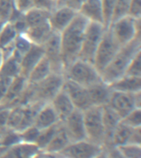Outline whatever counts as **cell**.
<instances>
[{
	"label": "cell",
	"instance_id": "6da1fadb",
	"mask_svg": "<svg viewBox=\"0 0 141 158\" xmlns=\"http://www.w3.org/2000/svg\"><path fill=\"white\" fill-rule=\"evenodd\" d=\"M88 22V21L78 12L70 24L61 33H59L61 58L64 70L73 62L79 59L84 31Z\"/></svg>",
	"mask_w": 141,
	"mask_h": 158
},
{
	"label": "cell",
	"instance_id": "7a4b0ae2",
	"mask_svg": "<svg viewBox=\"0 0 141 158\" xmlns=\"http://www.w3.org/2000/svg\"><path fill=\"white\" fill-rule=\"evenodd\" d=\"M140 50V35L135 37L128 44L121 46L111 63L101 72L102 81L107 84H111L124 76L129 64L135 55Z\"/></svg>",
	"mask_w": 141,
	"mask_h": 158
},
{
	"label": "cell",
	"instance_id": "3957f363",
	"mask_svg": "<svg viewBox=\"0 0 141 158\" xmlns=\"http://www.w3.org/2000/svg\"><path fill=\"white\" fill-rule=\"evenodd\" d=\"M64 80V74L53 72L37 83L30 84L28 82L27 90L29 92L30 102L36 101L43 104L49 103L56 94L61 91Z\"/></svg>",
	"mask_w": 141,
	"mask_h": 158
},
{
	"label": "cell",
	"instance_id": "277c9868",
	"mask_svg": "<svg viewBox=\"0 0 141 158\" xmlns=\"http://www.w3.org/2000/svg\"><path fill=\"white\" fill-rule=\"evenodd\" d=\"M64 77L84 87H89L102 81L101 73L93 64L82 59H76L65 70Z\"/></svg>",
	"mask_w": 141,
	"mask_h": 158
},
{
	"label": "cell",
	"instance_id": "5b68a950",
	"mask_svg": "<svg viewBox=\"0 0 141 158\" xmlns=\"http://www.w3.org/2000/svg\"><path fill=\"white\" fill-rule=\"evenodd\" d=\"M87 140L104 148L105 130L102 120V106H91L83 111Z\"/></svg>",
	"mask_w": 141,
	"mask_h": 158
},
{
	"label": "cell",
	"instance_id": "8992f818",
	"mask_svg": "<svg viewBox=\"0 0 141 158\" xmlns=\"http://www.w3.org/2000/svg\"><path fill=\"white\" fill-rule=\"evenodd\" d=\"M106 27L97 22H88L84 31L79 59L93 64L94 57Z\"/></svg>",
	"mask_w": 141,
	"mask_h": 158
},
{
	"label": "cell",
	"instance_id": "52a82bcc",
	"mask_svg": "<svg viewBox=\"0 0 141 158\" xmlns=\"http://www.w3.org/2000/svg\"><path fill=\"white\" fill-rule=\"evenodd\" d=\"M108 27L121 46L128 44L135 37L140 35V19H135L130 16L114 21Z\"/></svg>",
	"mask_w": 141,
	"mask_h": 158
},
{
	"label": "cell",
	"instance_id": "ba28073f",
	"mask_svg": "<svg viewBox=\"0 0 141 158\" xmlns=\"http://www.w3.org/2000/svg\"><path fill=\"white\" fill-rule=\"evenodd\" d=\"M121 47L109 27H106L96 49L93 60V65L100 73L111 63Z\"/></svg>",
	"mask_w": 141,
	"mask_h": 158
},
{
	"label": "cell",
	"instance_id": "9c48e42d",
	"mask_svg": "<svg viewBox=\"0 0 141 158\" xmlns=\"http://www.w3.org/2000/svg\"><path fill=\"white\" fill-rule=\"evenodd\" d=\"M121 118L135 108H141V91L136 93H127L113 91L107 104Z\"/></svg>",
	"mask_w": 141,
	"mask_h": 158
},
{
	"label": "cell",
	"instance_id": "30bf717a",
	"mask_svg": "<svg viewBox=\"0 0 141 158\" xmlns=\"http://www.w3.org/2000/svg\"><path fill=\"white\" fill-rule=\"evenodd\" d=\"M103 149L102 146L86 139L70 143L59 153L64 158H94Z\"/></svg>",
	"mask_w": 141,
	"mask_h": 158
},
{
	"label": "cell",
	"instance_id": "8fae6325",
	"mask_svg": "<svg viewBox=\"0 0 141 158\" xmlns=\"http://www.w3.org/2000/svg\"><path fill=\"white\" fill-rule=\"evenodd\" d=\"M42 46L44 49V56L49 62L52 71L54 73L64 74V67L61 58L59 33L53 32Z\"/></svg>",
	"mask_w": 141,
	"mask_h": 158
},
{
	"label": "cell",
	"instance_id": "7c38bea8",
	"mask_svg": "<svg viewBox=\"0 0 141 158\" xmlns=\"http://www.w3.org/2000/svg\"><path fill=\"white\" fill-rule=\"evenodd\" d=\"M63 90L69 96L75 109L83 111L92 106L88 90L87 87L80 86L79 84L65 78L63 85Z\"/></svg>",
	"mask_w": 141,
	"mask_h": 158
},
{
	"label": "cell",
	"instance_id": "4fadbf2b",
	"mask_svg": "<svg viewBox=\"0 0 141 158\" xmlns=\"http://www.w3.org/2000/svg\"><path fill=\"white\" fill-rule=\"evenodd\" d=\"M63 124L66 130L70 143L86 140L87 136L83 123V111L75 109L64 121Z\"/></svg>",
	"mask_w": 141,
	"mask_h": 158
},
{
	"label": "cell",
	"instance_id": "5bb4252c",
	"mask_svg": "<svg viewBox=\"0 0 141 158\" xmlns=\"http://www.w3.org/2000/svg\"><path fill=\"white\" fill-rule=\"evenodd\" d=\"M28 86V80L22 75L13 77L4 98L0 103L6 108H12L18 105L19 100Z\"/></svg>",
	"mask_w": 141,
	"mask_h": 158
},
{
	"label": "cell",
	"instance_id": "9a60e30c",
	"mask_svg": "<svg viewBox=\"0 0 141 158\" xmlns=\"http://www.w3.org/2000/svg\"><path fill=\"white\" fill-rule=\"evenodd\" d=\"M78 12L67 7H55L49 15V23L52 31L61 33L73 21Z\"/></svg>",
	"mask_w": 141,
	"mask_h": 158
},
{
	"label": "cell",
	"instance_id": "2e32d148",
	"mask_svg": "<svg viewBox=\"0 0 141 158\" xmlns=\"http://www.w3.org/2000/svg\"><path fill=\"white\" fill-rule=\"evenodd\" d=\"M44 57V49L41 45L32 44L31 49L23 55L20 62V75L27 78L30 73Z\"/></svg>",
	"mask_w": 141,
	"mask_h": 158
},
{
	"label": "cell",
	"instance_id": "e0dca14e",
	"mask_svg": "<svg viewBox=\"0 0 141 158\" xmlns=\"http://www.w3.org/2000/svg\"><path fill=\"white\" fill-rule=\"evenodd\" d=\"M40 150L35 143L20 142L3 151L0 158H32Z\"/></svg>",
	"mask_w": 141,
	"mask_h": 158
},
{
	"label": "cell",
	"instance_id": "ac0fdd59",
	"mask_svg": "<svg viewBox=\"0 0 141 158\" xmlns=\"http://www.w3.org/2000/svg\"><path fill=\"white\" fill-rule=\"evenodd\" d=\"M102 120H103L104 130H105V142L104 148L112 147L111 137L116 125L121 122V117L108 106H102Z\"/></svg>",
	"mask_w": 141,
	"mask_h": 158
},
{
	"label": "cell",
	"instance_id": "d6986e66",
	"mask_svg": "<svg viewBox=\"0 0 141 158\" xmlns=\"http://www.w3.org/2000/svg\"><path fill=\"white\" fill-rule=\"evenodd\" d=\"M49 103L57 114L59 121L61 122H63L75 110L74 104L66 92L63 90V87L61 91L56 94V96L52 99Z\"/></svg>",
	"mask_w": 141,
	"mask_h": 158
},
{
	"label": "cell",
	"instance_id": "ffe728a7",
	"mask_svg": "<svg viewBox=\"0 0 141 158\" xmlns=\"http://www.w3.org/2000/svg\"><path fill=\"white\" fill-rule=\"evenodd\" d=\"M92 106H104L107 105L111 97L112 89L110 85L101 81L88 87Z\"/></svg>",
	"mask_w": 141,
	"mask_h": 158
},
{
	"label": "cell",
	"instance_id": "44dd1931",
	"mask_svg": "<svg viewBox=\"0 0 141 158\" xmlns=\"http://www.w3.org/2000/svg\"><path fill=\"white\" fill-rule=\"evenodd\" d=\"M60 122L50 103H45L37 111L33 125L38 129H44Z\"/></svg>",
	"mask_w": 141,
	"mask_h": 158
},
{
	"label": "cell",
	"instance_id": "7402d4cb",
	"mask_svg": "<svg viewBox=\"0 0 141 158\" xmlns=\"http://www.w3.org/2000/svg\"><path fill=\"white\" fill-rule=\"evenodd\" d=\"M51 27L49 26V21L44 22L42 24L37 25L35 27L27 28L25 33L23 34L29 39V40L33 44L36 45H43L46 42L53 33Z\"/></svg>",
	"mask_w": 141,
	"mask_h": 158
},
{
	"label": "cell",
	"instance_id": "603a6c76",
	"mask_svg": "<svg viewBox=\"0 0 141 158\" xmlns=\"http://www.w3.org/2000/svg\"><path fill=\"white\" fill-rule=\"evenodd\" d=\"M79 13L85 17L88 22H97L104 25L101 0H85L79 11Z\"/></svg>",
	"mask_w": 141,
	"mask_h": 158
},
{
	"label": "cell",
	"instance_id": "cb8c5ba5",
	"mask_svg": "<svg viewBox=\"0 0 141 158\" xmlns=\"http://www.w3.org/2000/svg\"><path fill=\"white\" fill-rule=\"evenodd\" d=\"M109 85L113 91L136 93L141 91V77L124 75Z\"/></svg>",
	"mask_w": 141,
	"mask_h": 158
},
{
	"label": "cell",
	"instance_id": "d4e9b609",
	"mask_svg": "<svg viewBox=\"0 0 141 158\" xmlns=\"http://www.w3.org/2000/svg\"><path fill=\"white\" fill-rule=\"evenodd\" d=\"M69 143H70V141L66 133V130L64 128L63 122L60 121L54 135L53 136L51 140L49 141V143H48V145L44 150L49 152L59 153L64 148H66Z\"/></svg>",
	"mask_w": 141,
	"mask_h": 158
},
{
	"label": "cell",
	"instance_id": "484cf974",
	"mask_svg": "<svg viewBox=\"0 0 141 158\" xmlns=\"http://www.w3.org/2000/svg\"><path fill=\"white\" fill-rule=\"evenodd\" d=\"M51 73H53V71L50 64L48 59L44 56L30 73L27 80L30 84L37 83L47 77Z\"/></svg>",
	"mask_w": 141,
	"mask_h": 158
},
{
	"label": "cell",
	"instance_id": "4316f807",
	"mask_svg": "<svg viewBox=\"0 0 141 158\" xmlns=\"http://www.w3.org/2000/svg\"><path fill=\"white\" fill-rule=\"evenodd\" d=\"M134 128H131L130 126L126 125L122 121L116 125L112 133L111 137V145L112 147H121V146L126 145L129 143V140L130 138Z\"/></svg>",
	"mask_w": 141,
	"mask_h": 158
},
{
	"label": "cell",
	"instance_id": "83f0119b",
	"mask_svg": "<svg viewBox=\"0 0 141 158\" xmlns=\"http://www.w3.org/2000/svg\"><path fill=\"white\" fill-rule=\"evenodd\" d=\"M50 12L46 10L32 7L24 12V18L27 23V28L42 24L49 21Z\"/></svg>",
	"mask_w": 141,
	"mask_h": 158
},
{
	"label": "cell",
	"instance_id": "f1b7e54d",
	"mask_svg": "<svg viewBox=\"0 0 141 158\" xmlns=\"http://www.w3.org/2000/svg\"><path fill=\"white\" fill-rule=\"evenodd\" d=\"M20 75V61L11 55L2 60L0 66V77H7L13 78Z\"/></svg>",
	"mask_w": 141,
	"mask_h": 158
},
{
	"label": "cell",
	"instance_id": "f546056e",
	"mask_svg": "<svg viewBox=\"0 0 141 158\" xmlns=\"http://www.w3.org/2000/svg\"><path fill=\"white\" fill-rule=\"evenodd\" d=\"M17 35L18 33L11 22H6L2 25L0 28V49L13 44Z\"/></svg>",
	"mask_w": 141,
	"mask_h": 158
},
{
	"label": "cell",
	"instance_id": "4dcf8cb0",
	"mask_svg": "<svg viewBox=\"0 0 141 158\" xmlns=\"http://www.w3.org/2000/svg\"><path fill=\"white\" fill-rule=\"evenodd\" d=\"M32 44L24 34H18L14 40V49L12 55L21 62L23 55L31 49Z\"/></svg>",
	"mask_w": 141,
	"mask_h": 158
},
{
	"label": "cell",
	"instance_id": "1f68e13d",
	"mask_svg": "<svg viewBox=\"0 0 141 158\" xmlns=\"http://www.w3.org/2000/svg\"><path fill=\"white\" fill-rule=\"evenodd\" d=\"M59 123H56L54 125H52L49 128H44V129H41L37 137L36 140L35 144L41 149V150H44L45 148H46V146L48 145V143H49V141L51 140V138H53V136L54 135V133L56 132L57 128L59 126Z\"/></svg>",
	"mask_w": 141,
	"mask_h": 158
},
{
	"label": "cell",
	"instance_id": "d6a6232c",
	"mask_svg": "<svg viewBox=\"0 0 141 158\" xmlns=\"http://www.w3.org/2000/svg\"><path fill=\"white\" fill-rule=\"evenodd\" d=\"M15 9L14 0H0V25L9 22Z\"/></svg>",
	"mask_w": 141,
	"mask_h": 158
},
{
	"label": "cell",
	"instance_id": "836d02e7",
	"mask_svg": "<svg viewBox=\"0 0 141 158\" xmlns=\"http://www.w3.org/2000/svg\"><path fill=\"white\" fill-rule=\"evenodd\" d=\"M130 4V0H115V7L111 22L121 17L128 16Z\"/></svg>",
	"mask_w": 141,
	"mask_h": 158
},
{
	"label": "cell",
	"instance_id": "e575fe53",
	"mask_svg": "<svg viewBox=\"0 0 141 158\" xmlns=\"http://www.w3.org/2000/svg\"><path fill=\"white\" fill-rule=\"evenodd\" d=\"M121 121L131 128L141 127V108H135L127 114Z\"/></svg>",
	"mask_w": 141,
	"mask_h": 158
},
{
	"label": "cell",
	"instance_id": "d590c367",
	"mask_svg": "<svg viewBox=\"0 0 141 158\" xmlns=\"http://www.w3.org/2000/svg\"><path fill=\"white\" fill-rule=\"evenodd\" d=\"M102 12H103L104 26L108 27L112 21L115 0H101Z\"/></svg>",
	"mask_w": 141,
	"mask_h": 158
},
{
	"label": "cell",
	"instance_id": "8d00e7d4",
	"mask_svg": "<svg viewBox=\"0 0 141 158\" xmlns=\"http://www.w3.org/2000/svg\"><path fill=\"white\" fill-rule=\"evenodd\" d=\"M125 75L141 77V50L135 55L129 64Z\"/></svg>",
	"mask_w": 141,
	"mask_h": 158
},
{
	"label": "cell",
	"instance_id": "74e56055",
	"mask_svg": "<svg viewBox=\"0 0 141 158\" xmlns=\"http://www.w3.org/2000/svg\"><path fill=\"white\" fill-rule=\"evenodd\" d=\"M40 129L36 128L34 125L28 127L22 132H20L19 138L21 142L28 143H35L38 134H39Z\"/></svg>",
	"mask_w": 141,
	"mask_h": 158
},
{
	"label": "cell",
	"instance_id": "f35d334b",
	"mask_svg": "<svg viewBox=\"0 0 141 158\" xmlns=\"http://www.w3.org/2000/svg\"><path fill=\"white\" fill-rule=\"evenodd\" d=\"M119 150L126 158H141V146L126 144L118 147Z\"/></svg>",
	"mask_w": 141,
	"mask_h": 158
},
{
	"label": "cell",
	"instance_id": "ab89813d",
	"mask_svg": "<svg viewBox=\"0 0 141 158\" xmlns=\"http://www.w3.org/2000/svg\"><path fill=\"white\" fill-rule=\"evenodd\" d=\"M85 0H57L55 4L58 7H67L79 12Z\"/></svg>",
	"mask_w": 141,
	"mask_h": 158
},
{
	"label": "cell",
	"instance_id": "60d3db41",
	"mask_svg": "<svg viewBox=\"0 0 141 158\" xmlns=\"http://www.w3.org/2000/svg\"><path fill=\"white\" fill-rule=\"evenodd\" d=\"M128 16L135 19H141V0H130Z\"/></svg>",
	"mask_w": 141,
	"mask_h": 158
},
{
	"label": "cell",
	"instance_id": "b9f144b4",
	"mask_svg": "<svg viewBox=\"0 0 141 158\" xmlns=\"http://www.w3.org/2000/svg\"><path fill=\"white\" fill-rule=\"evenodd\" d=\"M33 7L52 12L56 7V4L54 0H34Z\"/></svg>",
	"mask_w": 141,
	"mask_h": 158
},
{
	"label": "cell",
	"instance_id": "7bdbcfd3",
	"mask_svg": "<svg viewBox=\"0 0 141 158\" xmlns=\"http://www.w3.org/2000/svg\"><path fill=\"white\" fill-rule=\"evenodd\" d=\"M12 80V78H11V77H0V103L2 102V101L4 98Z\"/></svg>",
	"mask_w": 141,
	"mask_h": 158
},
{
	"label": "cell",
	"instance_id": "ee69618b",
	"mask_svg": "<svg viewBox=\"0 0 141 158\" xmlns=\"http://www.w3.org/2000/svg\"><path fill=\"white\" fill-rule=\"evenodd\" d=\"M15 7L21 12H26L33 7L34 0H14Z\"/></svg>",
	"mask_w": 141,
	"mask_h": 158
},
{
	"label": "cell",
	"instance_id": "f6af8a7d",
	"mask_svg": "<svg viewBox=\"0 0 141 158\" xmlns=\"http://www.w3.org/2000/svg\"><path fill=\"white\" fill-rule=\"evenodd\" d=\"M127 144H135L141 146V127L134 128L130 138Z\"/></svg>",
	"mask_w": 141,
	"mask_h": 158
},
{
	"label": "cell",
	"instance_id": "bcb514c9",
	"mask_svg": "<svg viewBox=\"0 0 141 158\" xmlns=\"http://www.w3.org/2000/svg\"><path fill=\"white\" fill-rule=\"evenodd\" d=\"M32 158H64L60 153L49 152L45 150H40Z\"/></svg>",
	"mask_w": 141,
	"mask_h": 158
},
{
	"label": "cell",
	"instance_id": "7dc6e473",
	"mask_svg": "<svg viewBox=\"0 0 141 158\" xmlns=\"http://www.w3.org/2000/svg\"><path fill=\"white\" fill-rule=\"evenodd\" d=\"M105 149L106 150L108 158H126L121 152V151L119 150V148L116 147H111Z\"/></svg>",
	"mask_w": 141,
	"mask_h": 158
},
{
	"label": "cell",
	"instance_id": "c3c4849f",
	"mask_svg": "<svg viewBox=\"0 0 141 158\" xmlns=\"http://www.w3.org/2000/svg\"><path fill=\"white\" fill-rule=\"evenodd\" d=\"M94 158H108V156H107V152H106V149L104 148L103 150L101 151V152L99 153V154H97V155H96Z\"/></svg>",
	"mask_w": 141,
	"mask_h": 158
},
{
	"label": "cell",
	"instance_id": "681fc988",
	"mask_svg": "<svg viewBox=\"0 0 141 158\" xmlns=\"http://www.w3.org/2000/svg\"><path fill=\"white\" fill-rule=\"evenodd\" d=\"M2 54H1V51H0V66H1V64H2Z\"/></svg>",
	"mask_w": 141,
	"mask_h": 158
},
{
	"label": "cell",
	"instance_id": "f907efd6",
	"mask_svg": "<svg viewBox=\"0 0 141 158\" xmlns=\"http://www.w3.org/2000/svg\"><path fill=\"white\" fill-rule=\"evenodd\" d=\"M54 2H56V1H57V0H54Z\"/></svg>",
	"mask_w": 141,
	"mask_h": 158
},
{
	"label": "cell",
	"instance_id": "816d5d0a",
	"mask_svg": "<svg viewBox=\"0 0 141 158\" xmlns=\"http://www.w3.org/2000/svg\"><path fill=\"white\" fill-rule=\"evenodd\" d=\"M1 26H2V25H0V28H1Z\"/></svg>",
	"mask_w": 141,
	"mask_h": 158
}]
</instances>
